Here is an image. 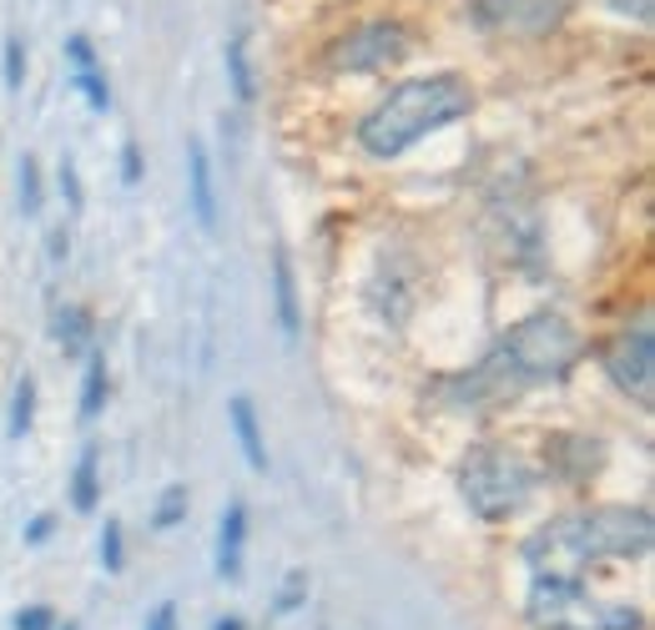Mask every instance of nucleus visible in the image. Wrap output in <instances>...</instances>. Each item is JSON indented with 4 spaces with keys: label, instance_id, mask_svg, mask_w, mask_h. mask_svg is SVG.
<instances>
[{
    "label": "nucleus",
    "instance_id": "nucleus-11",
    "mask_svg": "<svg viewBox=\"0 0 655 630\" xmlns=\"http://www.w3.org/2000/svg\"><path fill=\"white\" fill-rule=\"evenodd\" d=\"M187 197L203 232H217V192H212V162L203 142H187Z\"/></svg>",
    "mask_w": 655,
    "mask_h": 630
},
{
    "label": "nucleus",
    "instance_id": "nucleus-25",
    "mask_svg": "<svg viewBox=\"0 0 655 630\" xmlns=\"http://www.w3.org/2000/svg\"><path fill=\"white\" fill-rule=\"evenodd\" d=\"M121 182H127V187H137V182H142V152H137V142L121 146Z\"/></svg>",
    "mask_w": 655,
    "mask_h": 630
},
{
    "label": "nucleus",
    "instance_id": "nucleus-4",
    "mask_svg": "<svg viewBox=\"0 0 655 630\" xmlns=\"http://www.w3.org/2000/svg\"><path fill=\"white\" fill-rule=\"evenodd\" d=\"M535 489V469L524 454H514L510 444H479L465 464H459V495L484 524H500L510 514H520V504Z\"/></svg>",
    "mask_w": 655,
    "mask_h": 630
},
{
    "label": "nucleus",
    "instance_id": "nucleus-19",
    "mask_svg": "<svg viewBox=\"0 0 655 630\" xmlns=\"http://www.w3.org/2000/svg\"><path fill=\"white\" fill-rule=\"evenodd\" d=\"M86 334H91V323H86V308H66L61 313V328H56V338H61V348L66 354H86Z\"/></svg>",
    "mask_w": 655,
    "mask_h": 630
},
{
    "label": "nucleus",
    "instance_id": "nucleus-23",
    "mask_svg": "<svg viewBox=\"0 0 655 630\" xmlns=\"http://www.w3.org/2000/svg\"><path fill=\"white\" fill-rule=\"evenodd\" d=\"M6 86H11V91H21V86H25V51H21V36L6 41Z\"/></svg>",
    "mask_w": 655,
    "mask_h": 630
},
{
    "label": "nucleus",
    "instance_id": "nucleus-20",
    "mask_svg": "<svg viewBox=\"0 0 655 630\" xmlns=\"http://www.w3.org/2000/svg\"><path fill=\"white\" fill-rule=\"evenodd\" d=\"M101 565H107V575H121V565H127V535L117 520L101 524Z\"/></svg>",
    "mask_w": 655,
    "mask_h": 630
},
{
    "label": "nucleus",
    "instance_id": "nucleus-28",
    "mask_svg": "<svg viewBox=\"0 0 655 630\" xmlns=\"http://www.w3.org/2000/svg\"><path fill=\"white\" fill-rule=\"evenodd\" d=\"M620 15H631V21H651V11H655V0H610Z\"/></svg>",
    "mask_w": 655,
    "mask_h": 630
},
{
    "label": "nucleus",
    "instance_id": "nucleus-18",
    "mask_svg": "<svg viewBox=\"0 0 655 630\" xmlns=\"http://www.w3.org/2000/svg\"><path fill=\"white\" fill-rule=\"evenodd\" d=\"M182 514H187V485H167V489H162V500H156L152 524H156V530H177Z\"/></svg>",
    "mask_w": 655,
    "mask_h": 630
},
{
    "label": "nucleus",
    "instance_id": "nucleus-26",
    "mask_svg": "<svg viewBox=\"0 0 655 630\" xmlns=\"http://www.w3.org/2000/svg\"><path fill=\"white\" fill-rule=\"evenodd\" d=\"M51 626H56V616H51L46 606H31L15 616V630H51Z\"/></svg>",
    "mask_w": 655,
    "mask_h": 630
},
{
    "label": "nucleus",
    "instance_id": "nucleus-27",
    "mask_svg": "<svg viewBox=\"0 0 655 630\" xmlns=\"http://www.w3.org/2000/svg\"><path fill=\"white\" fill-rule=\"evenodd\" d=\"M146 630H177V600H162L152 610V620H146Z\"/></svg>",
    "mask_w": 655,
    "mask_h": 630
},
{
    "label": "nucleus",
    "instance_id": "nucleus-17",
    "mask_svg": "<svg viewBox=\"0 0 655 630\" xmlns=\"http://www.w3.org/2000/svg\"><path fill=\"white\" fill-rule=\"evenodd\" d=\"M31 419H36V379H31V373H21V379H15L11 424H6V434H11V439H25V428H31Z\"/></svg>",
    "mask_w": 655,
    "mask_h": 630
},
{
    "label": "nucleus",
    "instance_id": "nucleus-31",
    "mask_svg": "<svg viewBox=\"0 0 655 630\" xmlns=\"http://www.w3.org/2000/svg\"><path fill=\"white\" fill-rule=\"evenodd\" d=\"M66 630H76V626H66Z\"/></svg>",
    "mask_w": 655,
    "mask_h": 630
},
{
    "label": "nucleus",
    "instance_id": "nucleus-5",
    "mask_svg": "<svg viewBox=\"0 0 655 630\" xmlns=\"http://www.w3.org/2000/svg\"><path fill=\"white\" fill-rule=\"evenodd\" d=\"M580 530H585V545H590L596 565H605V560H635V555H645L655 540L651 510H631V504L580 510Z\"/></svg>",
    "mask_w": 655,
    "mask_h": 630
},
{
    "label": "nucleus",
    "instance_id": "nucleus-6",
    "mask_svg": "<svg viewBox=\"0 0 655 630\" xmlns=\"http://www.w3.org/2000/svg\"><path fill=\"white\" fill-rule=\"evenodd\" d=\"M605 373L631 404L651 409L655 399V328L651 318H635L605 344Z\"/></svg>",
    "mask_w": 655,
    "mask_h": 630
},
{
    "label": "nucleus",
    "instance_id": "nucleus-16",
    "mask_svg": "<svg viewBox=\"0 0 655 630\" xmlns=\"http://www.w3.org/2000/svg\"><path fill=\"white\" fill-rule=\"evenodd\" d=\"M227 82H232V96L242 107L252 101V66H248V31H232L227 41Z\"/></svg>",
    "mask_w": 655,
    "mask_h": 630
},
{
    "label": "nucleus",
    "instance_id": "nucleus-3",
    "mask_svg": "<svg viewBox=\"0 0 655 630\" xmlns=\"http://www.w3.org/2000/svg\"><path fill=\"white\" fill-rule=\"evenodd\" d=\"M524 620L535 630H641L645 616L631 600L590 595L580 580H545L535 575L524 595Z\"/></svg>",
    "mask_w": 655,
    "mask_h": 630
},
{
    "label": "nucleus",
    "instance_id": "nucleus-2",
    "mask_svg": "<svg viewBox=\"0 0 655 630\" xmlns=\"http://www.w3.org/2000/svg\"><path fill=\"white\" fill-rule=\"evenodd\" d=\"M575 358H580V334L570 323L560 313H530L500 338L484 369L500 373V389H524V383L565 379L575 369Z\"/></svg>",
    "mask_w": 655,
    "mask_h": 630
},
{
    "label": "nucleus",
    "instance_id": "nucleus-13",
    "mask_svg": "<svg viewBox=\"0 0 655 630\" xmlns=\"http://www.w3.org/2000/svg\"><path fill=\"white\" fill-rule=\"evenodd\" d=\"M227 419H232V434H238V449L248 459V469H268V449H262V424H258V409H252L248 393H238L232 404H227Z\"/></svg>",
    "mask_w": 655,
    "mask_h": 630
},
{
    "label": "nucleus",
    "instance_id": "nucleus-21",
    "mask_svg": "<svg viewBox=\"0 0 655 630\" xmlns=\"http://www.w3.org/2000/svg\"><path fill=\"white\" fill-rule=\"evenodd\" d=\"M21 213L25 217L41 213V167H36V156H21Z\"/></svg>",
    "mask_w": 655,
    "mask_h": 630
},
{
    "label": "nucleus",
    "instance_id": "nucleus-15",
    "mask_svg": "<svg viewBox=\"0 0 655 630\" xmlns=\"http://www.w3.org/2000/svg\"><path fill=\"white\" fill-rule=\"evenodd\" d=\"M101 404H107V354L86 348V379H81V419L86 424L101 414Z\"/></svg>",
    "mask_w": 655,
    "mask_h": 630
},
{
    "label": "nucleus",
    "instance_id": "nucleus-8",
    "mask_svg": "<svg viewBox=\"0 0 655 630\" xmlns=\"http://www.w3.org/2000/svg\"><path fill=\"white\" fill-rule=\"evenodd\" d=\"M404 51H408L404 25L399 21H369V25H358V31H348V36H338L334 46H328V66H334V72H389Z\"/></svg>",
    "mask_w": 655,
    "mask_h": 630
},
{
    "label": "nucleus",
    "instance_id": "nucleus-24",
    "mask_svg": "<svg viewBox=\"0 0 655 630\" xmlns=\"http://www.w3.org/2000/svg\"><path fill=\"white\" fill-rule=\"evenodd\" d=\"M61 192H66L72 213H81V177H76V162H72V156L61 162Z\"/></svg>",
    "mask_w": 655,
    "mask_h": 630
},
{
    "label": "nucleus",
    "instance_id": "nucleus-12",
    "mask_svg": "<svg viewBox=\"0 0 655 630\" xmlns=\"http://www.w3.org/2000/svg\"><path fill=\"white\" fill-rule=\"evenodd\" d=\"M273 313H277L283 338L293 344L298 328H303V313H298V278H293V258H287V248H273Z\"/></svg>",
    "mask_w": 655,
    "mask_h": 630
},
{
    "label": "nucleus",
    "instance_id": "nucleus-10",
    "mask_svg": "<svg viewBox=\"0 0 655 630\" xmlns=\"http://www.w3.org/2000/svg\"><path fill=\"white\" fill-rule=\"evenodd\" d=\"M242 550H248V504L232 500L217 520V575L242 580Z\"/></svg>",
    "mask_w": 655,
    "mask_h": 630
},
{
    "label": "nucleus",
    "instance_id": "nucleus-14",
    "mask_svg": "<svg viewBox=\"0 0 655 630\" xmlns=\"http://www.w3.org/2000/svg\"><path fill=\"white\" fill-rule=\"evenodd\" d=\"M72 504H76V514H91L96 504H101V449H96V444H86L81 459H76Z\"/></svg>",
    "mask_w": 655,
    "mask_h": 630
},
{
    "label": "nucleus",
    "instance_id": "nucleus-29",
    "mask_svg": "<svg viewBox=\"0 0 655 630\" xmlns=\"http://www.w3.org/2000/svg\"><path fill=\"white\" fill-rule=\"evenodd\" d=\"M51 530H56V520H51V514H41V520L31 524V530H25V540H31V545H41V540L51 535Z\"/></svg>",
    "mask_w": 655,
    "mask_h": 630
},
{
    "label": "nucleus",
    "instance_id": "nucleus-22",
    "mask_svg": "<svg viewBox=\"0 0 655 630\" xmlns=\"http://www.w3.org/2000/svg\"><path fill=\"white\" fill-rule=\"evenodd\" d=\"M303 595H308V575L293 571L287 575V585H283V595H277V616H293V610L303 606Z\"/></svg>",
    "mask_w": 655,
    "mask_h": 630
},
{
    "label": "nucleus",
    "instance_id": "nucleus-30",
    "mask_svg": "<svg viewBox=\"0 0 655 630\" xmlns=\"http://www.w3.org/2000/svg\"><path fill=\"white\" fill-rule=\"evenodd\" d=\"M212 630H248V626L238 616H222V620H212Z\"/></svg>",
    "mask_w": 655,
    "mask_h": 630
},
{
    "label": "nucleus",
    "instance_id": "nucleus-9",
    "mask_svg": "<svg viewBox=\"0 0 655 630\" xmlns=\"http://www.w3.org/2000/svg\"><path fill=\"white\" fill-rule=\"evenodd\" d=\"M66 61H72V82H76V91L86 96V107L107 111L111 107V86H107V72H101V61H96L91 41L72 36V41H66Z\"/></svg>",
    "mask_w": 655,
    "mask_h": 630
},
{
    "label": "nucleus",
    "instance_id": "nucleus-1",
    "mask_svg": "<svg viewBox=\"0 0 655 630\" xmlns=\"http://www.w3.org/2000/svg\"><path fill=\"white\" fill-rule=\"evenodd\" d=\"M474 107V91H469L459 76L439 72V76H418V82L393 86L369 117L358 121V146L379 162H393L404 156L414 142L444 131L449 121H459Z\"/></svg>",
    "mask_w": 655,
    "mask_h": 630
},
{
    "label": "nucleus",
    "instance_id": "nucleus-7",
    "mask_svg": "<svg viewBox=\"0 0 655 630\" xmlns=\"http://www.w3.org/2000/svg\"><path fill=\"white\" fill-rule=\"evenodd\" d=\"M570 15V0H474V25L489 36L535 41Z\"/></svg>",
    "mask_w": 655,
    "mask_h": 630
}]
</instances>
